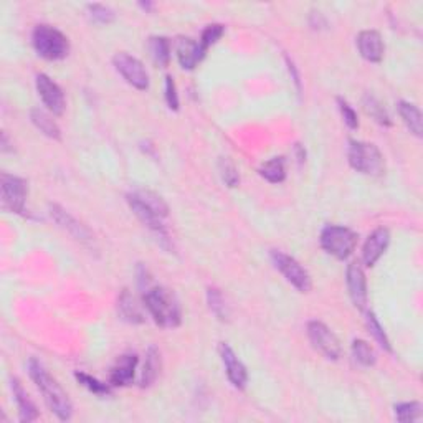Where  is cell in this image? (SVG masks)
I'll return each instance as SVG.
<instances>
[{"instance_id": "obj_1", "label": "cell", "mask_w": 423, "mask_h": 423, "mask_svg": "<svg viewBox=\"0 0 423 423\" xmlns=\"http://www.w3.org/2000/svg\"><path fill=\"white\" fill-rule=\"evenodd\" d=\"M129 209L133 214L148 227L150 232L156 235L157 242L164 247L169 243V233L164 225V219L169 215V205L161 195L148 189L133 190L126 197Z\"/></svg>"}, {"instance_id": "obj_2", "label": "cell", "mask_w": 423, "mask_h": 423, "mask_svg": "<svg viewBox=\"0 0 423 423\" xmlns=\"http://www.w3.org/2000/svg\"><path fill=\"white\" fill-rule=\"evenodd\" d=\"M28 374H30L32 380H34L37 387H39L41 396H44V401L46 402V405L50 407V410L53 412L60 420H70L73 415V405L68 393L62 389V385L46 372V369L37 359H30V362H28Z\"/></svg>"}, {"instance_id": "obj_3", "label": "cell", "mask_w": 423, "mask_h": 423, "mask_svg": "<svg viewBox=\"0 0 423 423\" xmlns=\"http://www.w3.org/2000/svg\"><path fill=\"white\" fill-rule=\"evenodd\" d=\"M144 306L161 327L176 329L182 323V309L177 296L164 286L149 288L144 294Z\"/></svg>"}, {"instance_id": "obj_4", "label": "cell", "mask_w": 423, "mask_h": 423, "mask_svg": "<svg viewBox=\"0 0 423 423\" xmlns=\"http://www.w3.org/2000/svg\"><path fill=\"white\" fill-rule=\"evenodd\" d=\"M32 44L41 58L50 62L67 58L70 53V41L58 28L51 25H37L32 34Z\"/></svg>"}, {"instance_id": "obj_5", "label": "cell", "mask_w": 423, "mask_h": 423, "mask_svg": "<svg viewBox=\"0 0 423 423\" xmlns=\"http://www.w3.org/2000/svg\"><path fill=\"white\" fill-rule=\"evenodd\" d=\"M347 157H349L351 167L357 172L374 177L382 176L384 174V157L375 144L352 141Z\"/></svg>"}, {"instance_id": "obj_6", "label": "cell", "mask_w": 423, "mask_h": 423, "mask_svg": "<svg viewBox=\"0 0 423 423\" xmlns=\"http://www.w3.org/2000/svg\"><path fill=\"white\" fill-rule=\"evenodd\" d=\"M321 247L329 255L336 256L337 260H347L357 245V233L347 227L339 225H327L321 232Z\"/></svg>"}, {"instance_id": "obj_7", "label": "cell", "mask_w": 423, "mask_h": 423, "mask_svg": "<svg viewBox=\"0 0 423 423\" xmlns=\"http://www.w3.org/2000/svg\"><path fill=\"white\" fill-rule=\"evenodd\" d=\"M271 261H273V265L278 268L280 273L283 275L296 289L301 291V293H309V291H311V276H309L308 271L304 270V268L301 266V263L296 261L293 256L286 255L285 252L273 250L271 252Z\"/></svg>"}, {"instance_id": "obj_8", "label": "cell", "mask_w": 423, "mask_h": 423, "mask_svg": "<svg viewBox=\"0 0 423 423\" xmlns=\"http://www.w3.org/2000/svg\"><path fill=\"white\" fill-rule=\"evenodd\" d=\"M0 197L4 209L12 214H23L28 197V186L22 177L2 174L0 176Z\"/></svg>"}, {"instance_id": "obj_9", "label": "cell", "mask_w": 423, "mask_h": 423, "mask_svg": "<svg viewBox=\"0 0 423 423\" xmlns=\"http://www.w3.org/2000/svg\"><path fill=\"white\" fill-rule=\"evenodd\" d=\"M112 65H115L116 72L128 82L131 86H134L139 91H145L149 88V74L145 72L144 65L139 62L133 55L126 53V51H117L112 56Z\"/></svg>"}, {"instance_id": "obj_10", "label": "cell", "mask_w": 423, "mask_h": 423, "mask_svg": "<svg viewBox=\"0 0 423 423\" xmlns=\"http://www.w3.org/2000/svg\"><path fill=\"white\" fill-rule=\"evenodd\" d=\"M308 337L313 347L321 352L324 357L331 360H337L341 357V344L334 332L321 321L308 323Z\"/></svg>"}, {"instance_id": "obj_11", "label": "cell", "mask_w": 423, "mask_h": 423, "mask_svg": "<svg viewBox=\"0 0 423 423\" xmlns=\"http://www.w3.org/2000/svg\"><path fill=\"white\" fill-rule=\"evenodd\" d=\"M37 91L44 101V105L46 106L53 116H62L65 112V108H67V101H65V95L63 89L56 84L53 79H51L48 74L40 73L37 74Z\"/></svg>"}, {"instance_id": "obj_12", "label": "cell", "mask_w": 423, "mask_h": 423, "mask_svg": "<svg viewBox=\"0 0 423 423\" xmlns=\"http://www.w3.org/2000/svg\"><path fill=\"white\" fill-rule=\"evenodd\" d=\"M346 281L354 306L364 309L365 304H367V280H365V273L364 270H362L360 263L352 261L351 265L347 266Z\"/></svg>"}, {"instance_id": "obj_13", "label": "cell", "mask_w": 423, "mask_h": 423, "mask_svg": "<svg viewBox=\"0 0 423 423\" xmlns=\"http://www.w3.org/2000/svg\"><path fill=\"white\" fill-rule=\"evenodd\" d=\"M389 245H390L389 228L385 227L375 228L374 232L369 235V238L365 240L364 248H362V260H364V265L372 268L375 263L380 260V256L387 252Z\"/></svg>"}, {"instance_id": "obj_14", "label": "cell", "mask_w": 423, "mask_h": 423, "mask_svg": "<svg viewBox=\"0 0 423 423\" xmlns=\"http://www.w3.org/2000/svg\"><path fill=\"white\" fill-rule=\"evenodd\" d=\"M219 351H220V357H222L225 372H227V377L230 382H232L233 387H237L240 390L245 389V385L248 382V372H247L245 365H243V362L238 359L232 347H230L228 344H225V342L220 344Z\"/></svg>"}, {"instance_id": "obj_15", "label": "cell", "mask_w": 423, "mask_h": 423, "mask_svg": "<svg viewBox=\"0 0 423 423\" xmlns=\"http://www.w3.org/2000/svg\"><path fill=\"white\" fill-rule=\"evenodd\" d=\"M50 215L51 219L55 220L56 223L60 225L63 230H67V232L78 240V242L82 243H93V235L89 230L84 227L82 222H78L77 219L73 217V215H70L67 210L62 209L60 205H50Z\"/></svg>"}, {"instance_id": "obj_16", "label": "cell", "mask_w": 423, "mask_h": 423, "mask_svg": "<svg viewBox=\"0 0 423 423\" xmlns=\"http://www.w3.org/2000/svg\"><path fill=\"white\" fill-rule=\"evenodd\" d=\"M357 48L364 60L379 63L384 56V41L377 30H364L357 37Z\"/></svg>"}, {"instance_id": "obj_17", "label": "cell", "mask_w": 423, "mask_h": 423, "mask_svg": "<svg viewBox=\"0 0 423 423\" xmlns=\"http://www.w3.org/2000/svg\"><path fill=\"white\" fill-rule=\"evenodd\" d=\"M177 60L181 63V67L184 70H194L199 67V63L204 60L207 51L202 48L200 41H195L194 39H178L176 45Z\"/></svg>"}, {"instance_id": "obj_18", "label": "cell", "mask_w": 423, "mask_h": 423, "mask_svg": "<svg viewBox=\"0 0 423 423\" xmlns=\"http://www.w3.org/2000/svg\"><path fill=\"white\" fill-rule=\"evenodd\" d=\"M138 356L136 354H124L116 360V364L112 365L110 384L115 387H124L129 385L134 380L136 367H138Z\"/></svg>"}, {"instance_id": "obj_19", "label": "cell", "mask_w": 423, "mask_h": 423, "mask_svg": "<svg viewBox=\"0 0 423 423\" xmlns=\"http://www.w3.org/2000/svg\"><path fill=\"white\" fill-rule=\"evenodd\" d=\"M12 390L13 397L18 405V412H20V422H34L39 418V410H37L35 403L32 402V398L28 397L27 390L22 387L20 380L12 379Z\"/></svg>"}, {"instance_id": "obj_20", "label": "cell", "mask_w": 423, "mask_h": 423, "mask_svg": "<svg viewBox=\"0 0 423 423\" xmlns=\"http://www.w3.org/2000/svg\"><path fill=\"white\" fill-rule=\"evenodd\" d=\"M159 370H161V352L157 351L156 346H150L145 352V362L143 372H141V387H150L156 382Z\"/></svg>"}, {"instance_id": "obj_21", "label": "cell", "mask_w": 423, "mask_h": 423, "mask_svg": "<svg viewBox=\"0 0 423 423\" xmlns=\"http://www.w3.org/2000/svg\"><path fill=\"white\" fill-rule=\"evenodd\" d=\"M117 313H119L121 319H124V321L131 324H139L144 321V314L141 311V306L136 303L134 296L128 289H124L121 293L119 299H117Z\"/></svg>"}, {"instance_id": "obj_22", "label": "cell", "mask_w": 423, "mask_h": 423, "mask_svg": "<svg viewBox=\"0 0 423 423\" xmlns=\"http://www.w3.org/2000/svg\"><path fill=\"white\" fill-rule=\"evenodd\" d=\"M30 119H32V123H34L35 128L39 129L41 134H45L46 138L55 139V141H58L60 138H62V133H60L58 124L55 123L53 117H51L46 111L40 110V108H35V110H32V112H30Z\"/></svg>"}, {"instance_id": "obj_23", "label": "cell", "mask_w": 423, "mask_h": 423, "mask_svg": "<svg viewBox=\"0 0 423 423\" xmlns=\"http://www.w3.org/2000/svg\"><path fill=\"white\" fill-rule=\"evenodd\" d=\"M398 112H401V117L403 119V123L408 129H410L412 134H415L417 138H422L423 133V124H422V112L415 105L407 101H401L398 103Z\"/></svg>"}, {"instance_id": "obj_24", "label": "cell", "mask_w": 423, "mask_h": 423, "mask_svg": "<svg viewBox=\"0 0 423 423\" xmlns=\"http://www.w3.org/2000/svg\"><path fill=\"white\" fill-rule=\"evenodd\" d=\"M149 51L159 67L166 68L169 62H171V44H169L166 37H150Z\"/></svg>"}, {"instance_id": "obj_25", "label": "cell", "mask_w": 423, "mask_h": 423, "mask_svg": "<svg viewBox=\"0 0 423 423\" xmlns=\"http://www.w3.org/2000/svg\"><path fill=\"white\" fill-rule=\"evenodd\" d=\"M260 176L271 184H281L286 178V162L283 157H273L260 167Z\"/></svg>"}, {"instance_id": "obj_26", "label": "cell", "mask_w": 423, "mask_h": 423, "mask_svg": "<svg viewBox=\"0 0 423 423\" xmlns=\"http://www.w3.org/2000/svg\"><path fill=\"white\" fill-rule=\"evenodd\" d=\"M364 110L377 124L385 126V128L392 126V121H390L389 112L385 111L382 103H380L375 96H372V95L364 96Z\"/></svg>"}, {"instance_id": "obj_27", "label": "cell", "mask_w": 423, "mask_h": 423, "mask_svg": "<svg viewBox=\"0 0 423 423\" xmlns=\"http://www.w3.org/2000/svg\"><path fill=\"white\" fill-rule=\"evenodd\" d=\"M207 301H209L210 311L214 313V316L217 318L219 321H228L230 311L227 306V301H225L223 294L220 293V289L217 288L207 289Z\"/></svg>"}, {"instance_id": "obj_28", "label": "cell", "mask_w": 423, "mask_h": 423, "mask_svg": "<svg viewBox=\"0 0 423 423\" xmlns=\"http://www.w3.org/2000/svg\"><path fill=\"white\" fill-rule=\"evenodd\" d=\"M352 356H354L356 362H359V364L364 365V367H372L375 364L374 349L370 347L369 342L362 339H356L352 342Z\"/></svg>"}, {"instance_id": "obj_29", "label": "cell", "mask_w": 423, "mask_h": 423, "mask_svg": "<svg viewBox=\"0 0 423 423\" xmlns=\"http://www.w3.org/2000/svg\"><path fill=\"white\" fill-rule=\"evenodd\" d=\"M396 410V418L402 423L415 422L422 417V403L420 402H405V403H397L393 407Z\"/></svg>"}, {"instance_id": "obj_30", "label": "cell", "mask_w": 423, "mask_h": 423, "mask_svg": "<svg viewBox=\"0 0 423 423\" xmlns=\"http://www.w3.org/2000/svg\"><path fill=\"white\" fill-rule=\"evenodd\" d=\"M365 323H367V329L370 332V336L377 341V344L385 349L387 352H392V344H390L387 334H385L384 327L380 326V323L377 321L374 313H367V318H365Z\"/></svg>"}, {"instance_id": "obj_31", "label": "cell", "mask_w": 423, "mask_h": 423, "mask_svg": "<svg viewBox=\"0 0 423 423\" xmlns=\"http://www.w3.org/2000/svg\"><path fill=\"white\" fill-rule=\"evenodd\" d=\"M86 11L93 22L103 23V25H108V23L115 22L116 18L115 11H112L111 7L103 6V4H89V6H86Z\"/></svg>"}, {"instance_id": "obj_32", "label": "cell", "mask_w": 423, "mask_h": 423, "mask_svg": "<svg viewBox=\"0 0 423 423\" xmlns=\"http://www.w3.org/2000/svg\"><path fill=\"white\" fill-rule=\"evenodd\" d=\"M74 377H77V380L83 385V387H86L89 392L96 393V396H110L111 393L110 385L100 382V380L91 377V375H88L84 372H77L74 374Z\"/></svg>"}, {"instance_id": "obj_33", "label": "cell", "mask_w": 423, "mask_h": 423, "mask_svg": "<svg viewBox=\"0 0 423 423\" xmlns=\"http://www.w3.org/2000/svg\"><path fill=\"white\" fill-rule=\"evenodd\" d=\"M219 171L220 176H222V181L227 184L228 187H237L240 182V176L235 164L230 161L228 157H222L219 161Z\"/></svg>"}, {"instance_id": "obj_34", "label": "cell", "mask_w": 423, "mask_h": 423, "mask_svg": "<svg viewBox=\"0 0 423 423\" xmlns=\"http://www.w3.org/2000/svg\"><path fill=\"white\" fill-rule=\"evenodd\" d=\"M223 32H225V27L220 25V23H212V25L207 27L205 30L202 32V37L199 40L202 48L207 51L212 45L217 44V41L220 40V37L223 35Z\"/></svg>"}, {"instance_id": "obj_35", "label": "cell", "mask_w": 423, "mask_h": 423, "mask_svg": "<svg viewBox=\"0 0 423 423\" xmlns=\"http://www.w3.org/2000/svg\"><path fill=\"white\" fill-rule=\"evenodd\" d=\"M337 108H339L342 119H344V123L347 124V128L349 129H357L359 128V119H357V112L354 111V108H352L349 103L346 100H342V98H337Z\"/></svg>"}, {"instance_id": "obj_36", "label": "cell", "mask_w": 423, "mask_h": 423, "mask_svg": "<svg viewBox=\"0 0 423 423\" xmlns=\"http://www.w3.org/2000/svg\"><path fill=\"white\" fill-rule=\"evenodd\" d=\"M166 101H167V106L171 108V110H174V111L178 110L177 88H176V83H174L172 77H166Z\"/></svg>"}, {"instance_id": "obj_37", "label": "cell", "mask_w": 423, "mask_h": 423, "mask_svg": "<svg viewBox=\"0 0 423 423\" xmlns=\"http://www.w3.org/2000/svg\"><path fill=\"white\" fill-rule=\"evenodd\" d=\"M296 152H298V161H299V164H303L304 161H306V152H304V149L301 148L299 144H296Z\"/></svg>"}, {"instance_id": "obj_38", "label": "cell", "mask_w": 423, "mask_h": 423, "mask_svg": "<svg viewBox=\"0 0 423 423\" xmlns=\"http://www.w3.org/2000/svg\"><path fill=\"white\" fill-rule=\"evenodd\" d=\"M139 7H143V8H144V11H150V8H152L154 6H152V4L145 2V4H139Z\"/></svg>"}]
</instances>
